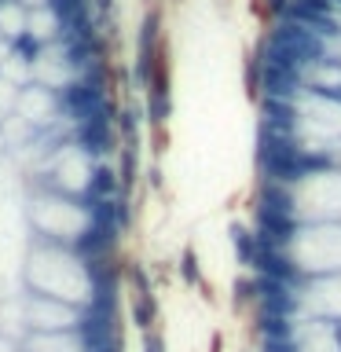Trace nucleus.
Returning <instances> with one entry per match:
<instances>
[{"label": "nucleus", "instance_id": "nucleus-1", "mask_svg": "<svg viewBox=\"0 0 341 352\" xmlns=\"http://www.w3.org/2000/svg\"><path fill=\"white\" fill-rule=\"evenodd\" d=\"M22 283H26V294H44L74 308L96 305V283L92 272H88V261L77 257L70 246H55V242L37 239Z\"/></svg>", "mask_w": 341, "mask_h": 352}, {"label": "nucleus", "instance_id": "nucleus-2", "mask_svg": "<svg viewBox=\"0 0 341 352\" xmlns=\"http://www.w3.org/2000/svg\"><path fill=\"white\" fill-rule=\"evenodd\" d=\"M294 268L305 279H323L341 272V220H305L286 242Z\"/></svg>", "mask_w": 341, "mask_h": 352}, {"label": "nucleus", "instance_id": "nucleus-3", "mask_svg": "<svg viewBox=\"0 0 341 352\" xmlns=\"http://www.w3.org/2000/svg\"><path fill=\"white\" fill-rule=\"evenodd\" d=\"M22 316H26L33 334H70V330L81 327L85 308H74L66 301H55V297H44V294H30Z\"/></svg>", "mask_w": 341, "mask_h": 352}, {"label": "nucleus", "instance_id": "nucleus-4", "mask_svg": "<svg viewBox=\"0 0 341 352\" xmlns=\"http://www.w3.org/2000/svg\"><path fill=\"white\" fill-rule=\"evenodd\" d=\"M319 308L327 319H341V272L323 275V279H308L301 290V308Z\"/></svg>", "mask_w": 341, "mask_h": 352}, {"label": "nucleus", "instance_id": "nucleus-5", "mask_svg": "<svg viewBox=\"0 0 341 352\" xmlns=\"http://www.w3.org/2000/svg\"><path fill=\"white\" fill-rule=\"evenodd\" d=\"M118 195H121L118 169H114V165H107V162H96L92 180H88V191H85L81 202H85V206H92V202H103V198H118Z\"/></svg>", "mask_w": 341, "mask_h": 352}, {"label": "nucleus", "instance_id": "nucleus-6", "mask_svg": "<svg viewBox=\"0 0 341 352\" xmlns=\"http://www.w3.org/2000/svg\"><path fill=\"white\" fill-rule=\"evenodd\" d=\"M143 125H147V110H143V103H132V99H125L118 110V136L125 147H140V132Z\"/></svg>", "mask_w": 341, "mask_h": 352}, {"label": "nucleus", "instance_id": "nucleus-7", "mask_svg": "<svg viewBox=\"0 0 341 352\" xmlns=\"http://www.w3.org/2000/svg\"><path fill=\"white\" fill-rule=\"evenodd\" d=\"M118 184H121V195H132L136 187L143 184V173H140V147H118Z\"/></svg>", "mask_w": 341, "mask_h": 352}, {"label": "nucleus", "instance_id": "nucleus-8", "mask_svg": "<svg viewBox=\"0 0 341 352\" xmlns=\"http://www.w3.org/2000/svg\"><path fill=\"white\" fill-rule=\"evenodd\" d=\"M228 239H231V246H235V257H239V264L253 272V257H257V231H253V224L231 220Z\"/></svg>", "mask_w": 341, "mask_h": 352}, {"label": "nucleus", "instance_id": "nucleus-9", "mask_svg": "<svg viewBox=\"0 0 341 352\" xmlns=\"http://www.w3.org/2000/svg\"><path fill=\"white\" fill-rule=\"evenodd\" d=\"M26 30H30V8H22L19 0H0V37L11 44Z\"/></svg>", "mask_w": 341, "mask_h": 352}, {"label": "nucleus", "instance_id": "nucleus-10", "mask_svg": "<svg viewBox=\"0 0 341 352\" xmlns=\"http://www.w3.org/2000/svg\"><path fill=\"white\" fill-rule=\"evenodd\" d=\"M44 55H48V44H44L41 37H33L30 30H26V33H19V37L11 41V59H15V63H22L30 74L37 70V63L44 59Z\"/></svg>", "mask_w": 341, "mask_h": 352}, {"label": "nucleus", "instance_id": "nucleus-11", "mask_svg": "<svg viewBox=\"0 0 341 352\" xmlns=\"http://www.w3.org/2000/svg\"><path fill=\"white\" fill-rule=\"evenodd\" d=\"M129 316H132V323H136L143 334L154 330V323H158V297H154V294H132Z\"/></svg>", "mask_w": 341, "mask_h": 352}, {"label": "nucleus", "instance_id": "nucleus-12", "mask_svg": "<svg viewBox=\"0 0 341 352\" xmlns=\"http://www.w3.org/2000/svg\"><path fill=\"white\" fill-rule=\"evenodd\" d=\"M261 77H264L261 55L250 48L242 55V88H246V99H253V103H261Z\"/></svg>", "mask_w": 341, "mask_h": 352}, {"label": "nucleus", "instance_id": "nucleus-13", "mask_svg": "<svg viewBox=\"0 0 341 352\" xmlns=\"http://www.w3.org/2000/svg\"><path fill=\"white\" fill-rule=\"evenodd\" d=\"M121 279L132 286V294H154V279H151V272L143 268L140 261H125V268H121Z\"/></svg>", "mask_w": 341, "mask_h": 352}, {"label": "nucleus", "instance_id": "nucleus-14", "mask_svg": "<svg viewBox=\"0 0 341 352\" xmlns=\"http://www.w3.org/2000/svg\"><path fill=\"white\" fill-rule=\"evenodd\" d=\"M176 272H180V279L187 283V286H202L206 290V279H202V264H198V253L187 246L184 253H180V261H176Z\"/></svg>", "mask_w": 341, "mask_h": 352}, {"label": "nucleus", "instance_id": "nucleus-15", "mask_svg": "<svg viewBox=\"0 0 341 352\" xmlns=\"http://www.w3.org/2000/svg\"><path fill=\"white\" fill-rule=\"evenodd\" d=\"M290 4H294V0H250V8L261 11V15L268 19V22L286 19V15H290Z\"/></svg>", "mask_w": 341, "mask_h": 352}, {"label": "nucleus", "instance_id": "nucleus-16", "mask_svg": "<svg viewBox=\"0 0 341 352\" xmlns=\"http://www.w3.org/2000/svg\"><path fill=\"white\" fill-rule=\"evenodd\" d=\"M143 184H147L154 195H162V191H165V169H162L158 162L147 165V173H143Z\"/></svg>", "mask_w": 341, "mask_h": 352}, {"label": "nucleus", "instance_id": "nucleus-17", "mask_svg": "<svg viewBox=\"0 0 341 352\" xmlns=\"http://www.w3.org/2000/svg\"><path fill=\"white\" fill-rule=\"evenodd\" d=\"M118 228L121 231L132 228V195H118Z\"/></svg>", "mask_w": 341, "mask_h": 352}, {"label": "nucleus", "instance_id": "nucleus-18", "mask_svg": "<svg viewBox=\"0 0 341 352\" xmlns=\"http://www.w3.org/2000/svg\"><path fill=\"white\" fill-rule=\"evenodd\" d=\"M143 352H165V334L162 330H147V334H143Z\"/></svg>", "mask_w": 341, "mask_h": 352}, {"label": "nucleus", "instance_id": "nucleus-19", "mask_svg": "<svg viewBox=\"0 0 341 352\" xmlns=\"http://www.w3.org/2000/svg\"><path fill=\"white\" fill-rule=\"evenodd\" d=\"M165 147H169V132H165V129H151V151H154V158H162Z\"/></svg>", "mask_w": 341, "mask_h": 352}, {"label": "nucleus", "instance_id": "nucleus-20", "mask_svg": "<svg viewBox=\"0 0 341 352\" xmlns=\"http://www.w3.org/2000/svg\"><path fill=\"white\" fill-rule=\"evenodd\" d=\"M19 4H22V8H30V11H37V8H48L52 0H19Z\"/></svg>", "mask_w": 341, "mask_h": 352}, {"label": "nucleus", "instance_id": "nucleus-21", "mask_svg": "<svg viewBox=\"0 0 341 352\" xmlns=\"http://www.w3.org/2000/svg\"><path fill=\"white\" fill-rule=\"evenodd\" d=\"M173 4H184V0H173Z\"/></svg>", "mask_w": 341, "mask_h": 352}]
</instances>
